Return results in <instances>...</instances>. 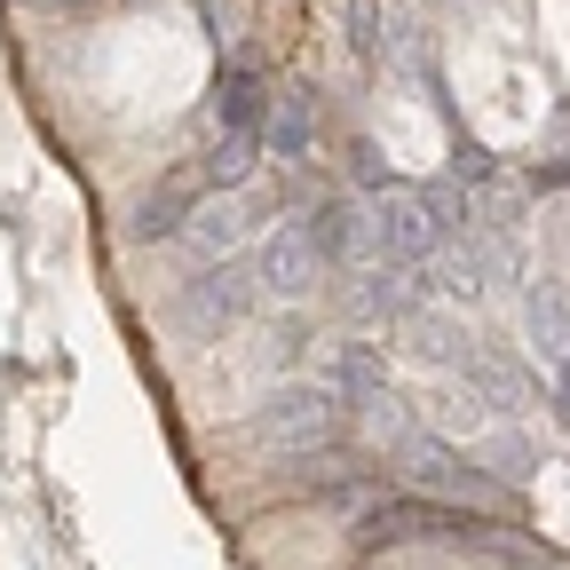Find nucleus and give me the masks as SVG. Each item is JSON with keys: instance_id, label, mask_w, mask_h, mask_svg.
Wrapping results in <instances>:
<instances>
[{"instance_id": "obj_1", "label": "nucleus", "mask_w": 570, "mask_h": 570, "mask_svg": "<svg viewBox=\"0 0 570 570\" xmlns=\"http://www.w3.org/2000/svg\"><path fill=\"white\" fill-rule=\"evenodd\" d=\"M444 230H452V214H444V198H436V190H381V206L365 214V246H373L389 269L420 262Z\"/></svg>"}, {"instance_id": "obj_2", "label": "nucleus", "mask_w": 570, "mask_h": 570, "mask_svg": "<svg viewBox=\"0 0 570 570\" xmlns=\"http://www.w3.org/2000/svg\"><path fill=\"white\" fill-rule=\"evenodd\" d=\"M333 420H341V412H333L325 389H277L269 412L254 420V436H262L269 452H294V460H302V452H325V444H333Z\"/></svg>"}, {"instance_id": "obj_3", "label": "nucleus", "mask_w": 570, "mask_h": 570, "mask_svg": "<svg viewBox=\"0 0 570 570\" xmlns=\"http://www.w3.org/2000/svg\"><path fill=\"white\" fill-rule=\"evenodd\" d=\"M262 269H269V294H309V285L325 277V254H317L309 223L277 230V238H269V254H262Z\"/></svg>"}, {"instance_id": "obj_4", "label": "nucleus", "mask_w": 570, "mask_h": 570, "mask_svg": "<svg viewBox=\"0 0 570 570\" xmlns=\"http://www.w3.org/2000/svg\"><path fill=\"white\" fill-rule=\"evenodd\" d=\"M309 135H317V111H309V96L294 88V96L269 111V142H277L285 159H302V151H309Z\"/></svg>"}, {"instance_id": "obj_5", "label": "nucleus", "mask_w": 570, "mask_h": 570, "mask_svg": "<svg viewBox=\"0 0 570 570\" xmlns=\"http://www.w3.org/2000/svg\"><path fill=\"white\" fill-rule=\"evenodd\" d=\"M223 119H230V135L254 142V127H262V88H254V71H246V63L223 71Z\"/></svg>"}]
</instances>
